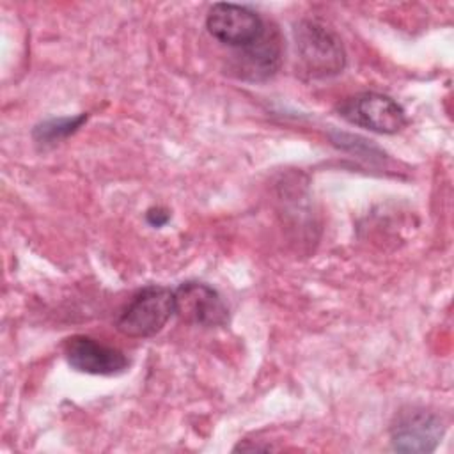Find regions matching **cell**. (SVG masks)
Listing matches in <instances>:
<instances>
[{"mask_svg":"<svg viewBox=\"0 0 454 454\" xmlns=\"http://www.w3.org/2000/svg\"><path fill=\"white\" fill-rule=\"evenodd\" d=\"M294 44L301 67L310 78L337 76L346 67L340 37L317 20H301L294 27Z\"/></svg>","mask_w":454,"mask_h":454,"instance_id":"cell-1","label":"cell"},{"mask_svg":"<svg viewBox=\"0 0 454 454\" xmlns=\"http://www.w3.org/2000/svg\"><path fill=\"white\" fill-rule=\"evenodd\" d=\"M176 314L174 289L165 286H147L133 294L115 319V328L133 339L153 337L163 330Z\"/></svg>","mask_w":454,"mask_h":454,"instance_id":"cell-2","label":"cell"},{"mask_svg":"<svg viewBox=\"0 0 454 454\" xmlns=\"http://www.w3.org/2000/svg\"><path fill=\"white\" fill-rule=\"evenodd\" d=\"M337 114L353 126L381 135H394L408 122L404 108L380 92H360L346 98L339 103Z\"/></svg>","mask_w":454,"mask_h":454,"instance_id":"cell-3","label":"cell"},{"mask_svg":"<svg viewBox=\"0 0 454 454\" xmlns=\"http://www.w3.org/2000/svg\"><path fill=\"white\" fill-rule=\"evenodd\" d=\"M207 32L231 48H247L259 41L266 32L262 18L247 5L220 2L206 16Z\"/></svg>","mask_w":454,"mask_h":454,"instance_id":"cell-4","label":"cell"},{"mask_svg":"<svg viewBox=\"0 0 454 454\" xmlns=\"http://www.w3.org/2000/svg\"><path fill=\"white\" fill-rule=\"evenodd\" d=\"M176 316L195 326L215 328L229 321V309L220 293L204 282H183L174 289Z\"/></svg>","mask_w":454,"mask_h":454,"instance_id":"cell-5","label":"cell"},{"mask_svg":"<svg viewBox=\"0 0 454 454\" xmlns=\"http://www.w3.org/2000/svg\"><path fill=\"white\" fill-rule=\"evenodd\" d=\"M442 419L424 408L403 411L390 427V443L399 452H433L443 436Z\"/></svg>","mask_w":454,"mask_h":454,"instance_id":"cell-6","label":"cell"},{"mask_svg":"<svg viewBox=\"0 0 454 454\" xmlns=\"http://www.w3.org/2000/svg\"><path fill=\"white\" fill-rule=\"evenodd\" d=\"M64 356L74 371L94 376H115L124 372L129 365L128 356L121 349L106 346L89 335L66 339Z\"/></svg>","mask_w":454,"mask_h":454,"instance_id":"cell-7","label":"cell"},{"mask_svg":"<svg viewBox=\"0 0 454 454\" xmlns=\"http://www.w3.org/2000/svg\"><path fill=\"white\" fill-rule=\"evenodd\" d=\"M282 60V44L277 30L266 32L254 44L241 48V53L236 55L234 71L239 78L250 82H261L277 73Z\"/></svg>","mask_w":454,"mask_h":454,"instance_id":"cell-8","label":"cell"},{"mask_svg":"<svg viewBox=\"0 0 454 454\" xmlns=\"http://www.w3.org/2000/svg\"><path fill=\"white\" fill-rule=\"evenodd\" d=\"M85 121H87L85 114H80L76 117H59V119L44 121L43 124L35 126L34 138L41 144L57 142L60 138H66V137L73 135Z\"/></svg>","mask_w":454,"mask_h":454,"instance_id":"cell-9","label":"cell"},{"mask_svg":"<svg viewBox=\"0 0 454 454\" xmlns=\"http://www.w3.org/2000/svg\"><path fill=\"white\" fill-rule=\"evenodd\" d=\"M145 220L153 225V227H161L165 225L168 220H170V215L167 209L163 207H151L147 213H145Z\"/></svg>","mask_w":454,"mask_h":454,"instance_id":"cell-10","label":"cell"}]
</instances>
